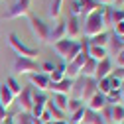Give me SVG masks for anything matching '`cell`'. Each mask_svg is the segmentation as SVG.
<instances>
[{
  "mask_svg": "<svg viewBox=\"0 0 124 124\" xmlns=\"http://www.w3.org/2000/svg\"><path fill=\"white\" fill-rule=\"evenodd\" d=\"M106 26H110V20H108V8L101 6L97 12H93L91 16L85 18V28H83V34L89 38H95L102 32H106Z\"/></svg>",
  "mask_w": 124,
  "mask_h": 124,
  "instance_id": "obj_1",
  "label": "cell"
},
{
  "mask_svg": "<svg viewBox=\"0 0 124 124\" xmlns=\"http://www.w3.org/2000/svg\"><path fill=\"white\" fill-rule=\"evenodd\" d=\"M53 51L59 55V59H61V63H65V65H69L71 61L79 55L81 51H83V45H81V41H71V39H61V41H57V43H53Z\"/></svg>",
  "mask_w": 124,
  "mask_h": 124,
  "instance_id": "obj_2",
  "label": "cell"
},
{
  "mask_svg": "<svg viewBox=\"0 0 124 124\" xmlns=\"http://www.w3.org/2000/svg\"><path fill=\"white\" fill-rule=\"evenodd\" d=\"M95 95H97V81L95 79H83L81 85H73V91H71V99H77L85 104Z\"/></svg>",
  "mask_w": 124,
  "mask_h": 124,
  "instance_id": "obj_3",
  "label": "cell"
},
{
  "mask_svg": "<svg viewBox=\"0 0 124 124\" xmlns=\"http://www.w3.org/2000/svg\"><path fill=\"white\" fill-rule=\"evenodd\" d=\"M81 45H83V51L77 55L71 63L65 67V79H71V81H75L77 77H81V69H83V65H85V61L89 59V53H87V47H89V43H87V39L85 41H81Z\"/></svg>",
  "mask_w": 124,
  "mask_h": 124,
  "instance_id": "obj_4",
  "label": "cell"
},
{
  "mask_svg": "<svg viewBox=\"0 0 124 124\" xmlns=\"http://www.w3.org/2000/svg\"><path fill=\"white\" fill-rule=\"evenodd\" d=\"M8 43H10V47L14 49V53L18 57H28V59H36L38 57V47H30V45L22 43V39L16 34L8 36Z\"/></svg>",
  "mask_w": 124,
  "mask_h": 124,
  "instance_id": "obj_5",
  "label": "cell"
},
{
  "mask_svg": "<svg viewBox=\"0 0 124 124\" xmlns=\"http://www.w3.org/2000/svg\"><path fill=\"white\" fill-rule=\"evenodd\" d=\"M30 30H32V36L38 43H43V41H47L49 38V28L47 24H45L41 18L38 16H30Z\"/></svg>",
  "mask_w": 124,
  "mask_h": 124,
  "instance_id": "obj_6",
  "label": "cell"
},
{
  "mask_svg": "<svg viewBox=\"0 0 124 124\" xmlns=\"http://www.w3.org/2000/svg\"><path fill=\"white\" fill-rule=\"evenodd\" d=\"M30 6L32 0H16L4 14V20H16V18H26L30 16Z\"/></svg>",
  "mask_w": 124,
  "mask_h": 124,
  "instance_id": "obj_7",
  "label": "cell"
},
{
  "mask_svg": "<svg viewBox=\"0 0 124 124\" xmlns=\"http://www.w3.org/2000/svg\"><path fill=\"white\" fill-rule=\"evenodd\" d=\"M14 73L16 75H34V73H39V65L36 63V59L16 57L14 59Z\"/></svg>",
  "mask_w": 124,
  "mask_h": 124,
  "instance_id": "obj_8",
  "label": "cell"
},
{
  "mask_svg": "<svg viewBox=\"0 0 124 124\" xmlns=\"http://www.w3.org/2000/svg\"><path fill=\"white\" fill-rule=\"evenodd\" d=\"M34 87H26L22 89V93L14 99L18 102V108H20V112H30L32 110V104H34Z\"/></svg>",
  "mask_w": 124,
  "mask_h": 124,
  "instance_id": "obj_9",
  "label": "cell"
},
{
  "mask_svg": "<svg viewBox=\"0 0 124 124\" xmlns=\"http://www.w3.org/2000/svg\"><path fill=\"white\" fill-rule=\"evenodd\" d=\"M47 97L43 95V93H34V104H32V110H30V114H32V118L34 120H39V116L43 114V110H45V104H47Z\"/></svg>",
  "mask_w": 124,
  "mask_h": 124,
  "instance_id": "obj_10",
  "label": "cell"
},
{
  "mask_svg": "<svg viewBox=\"0 0 124 124\" xmlns=\"http://www.w3.org/2000/svg\"><path fill=\"white\" fill-rule=\"evenodd\" d=\"M30 87L38 89V93L49 91V75H43V73H34V75H30Z\"/></svg>",
  "mask_w": 124,
  "mask_h": 124,
  "instance_id": "obj_11",
  "label": "cell"
},
{
  "mask_svg": "<svg viewBox=\"0 0 124 124\" xmlns=\"http://www.w3.org/2000/svg\"><path fill=\"white\" fill-rule=\"evenodd\" d=\"M73 85L75 81L71 79H63V81H59V83H49V91L53 93V95H71V91H73Z\"/></svg>",
  "mask_w": 124,
  "mask_h": 124,
  "instance_id": "obj_12",
  "label": "cell"
},
{
  "mask_svg": "<svg viewBox=\"0 0 124 124\" xmlns=\"http://www.w3.org/2000/svg\"><path fill=\"white\" fill-rule=\"evenodd\" d=\"M65 28H67V39H71V41H77V38H81V34H83L79 18H69L65 22Z\"/></svg>",
  "mask_w": 124,
  "mask_h": 124,
  "instance_id": "obj_13",
  "label": "cell"
},
{
  "mask_svg": "<svg viewBox=\"0 0 124 124\" xmlns=\"http://www.w3.org/2000/svg\"><path fill=\"white\" fill-rule=\"evenodd\" d=\"M112 69H114V65H112V61H110V57H108V59H104V61H101V63L97 65V73H95V81H101V79H106V77H110Z\"/></svg>",
  "mask_w": 124,
  "mask_h": 124,
  "instance_id": "obj_14",
  "label": "cell"
},
{
  "mask_svg": "<svg viewBox=\"0 0 124 124\" xmlns=\"http://www.w3.org/2000/svg\"><path fill=\"white\" fill-rule=\"evenodd\" d=\"M51 43H57L61 39H67V28H65V22H59L53 30H49V38H47Z\"/></svg>",
  "mask_w": 124,
  "mask_h": 124,
  "instance_id": "obj_15",
  "label": "cell"
},
{
  "mask_svg": "<svg viewBox=\"0 0 124 124\" xmlns=\"http://www.w3.org/2000/svg\"><path fill=\"white\" fill-rule=\"evenodd\" d=\"M106 104H108V102H106V97L101 95V93H97V95L87 102V108H89V110H93V112H101Z\"/></svg>",
  "mask_w": 124,
  "mask_h": 124,
  "instance_id": "obj_16",
  "label": "cell"
},
{
  "mask_svg": "<svg viewBox=\"0 0 124 124\" xmlns=\"http://www.w3.org/2000/svg\"><path fill=\"white\" fill-rule=\"evenodd\" d=\"M87 53L91 59H95L97 63H101V61L108 59V49L106 47H97V45H89L87 47Z\"/></svg>",
  "mask_w": 124,
  "mask_h": 124,
  "instance_id": "obj_17",
  "label": "cell"
},
{
  "mask_svg": "<svg viewBox=\"0 0 124 124\" xmlns=\"http://www.w3.org/2000/svg\"><path fill=\"white\" fill-rule=\"evenodd\" d=\"M97 61L95 59H87L85 61V65H83V69H81V77L83 79H95V73H97Z\"/></svg>",
  "mask_w": 124,
  "mask_h": 124,
  "instance_id": "obj_18",
  "label": "cell"
},
{
  "mask_svg": "<svg viewBox=\"0 0 124 124\" xmlns=\"http://www.w3.org/2000/svg\"><path fill=\"white\" fill-rule=\"evenodd\" d=\"M63 4H65V0H51L49 10H47V14H49L51 20H59L61 12H63Z\"/></svg>",
  "mask_w": 124,
  "mask_h": 124,
  "instance_id": "obj_19",
  "label": "cell"
},
{
  "mask_svg": "<svg viewBox=\"0 0 124 124\" xmlns=\"http://www.w3.org/2000/svg\"><path fill=\"white\" fill-rule=\"evenodd\" d=\"M108 39H110V36H108L106 32H102V34H99V36H95V38H89L87 43H89V45H97V47H106V49H108Z\"/></svg>",
  "mask_w": 124,
  "mask_h": 124,
  "instance_id": "obj_20",
  "label": "cell"
},
{
  "mask_svg": "<svg viewBox=\"0 0 124 124\" xmlns=\"http://www.w3.org/2000/svg\"><path fill=\"white\" fill-rule=\"evenodd\" d=\"M14 102V95L8 91V87L6 85H0V104H2L6 110H8V106Z\"/></svg>",
  "mask_w": 124,
  "mask_h": 124,
  "instance_id": "obj_21",
  "label": "cell"
},
{
  "mask_svg": "<svg viewBox=\"0 0 124 124\" xmlns=\"http://www.w3.org/2000/svg\"><path fill=\"white\" fill-rule=\"evenodd\" d=\"M110 116H112V124H122V120H124V104H110Z\"/></svg>",
  "mask_w": 124,
  "mask_h": 124,
  "instance_id": "obj_22",
  "label": "cell"
},
{
  "mask_svg": "<svg viewBox=\"0 0 124 124\" xmlns=\"http://www.w3.org/2000/svg\"><path fill=\"white\" fill-rule=\"evenodd\" d=\"M45 110L49 112V116H51V120H65L67 118V114L65 112H61L59 108L51 102V101H47V104H45Z\"/></svg>",
  "mask_w": 124,
  "mask_h": 124,
  "instance_id": "obj_23",
  "label": "cell"
},
{
  "mask_svg": "<svg viewBox=\"0 0 124 124\" xmlns=\"http://www.w3.org/2000/svg\"><path fill=\"white\" fill-rule=\"evenodd\" d=\"M65 63H59V65H55V71L49 75V83H59V81H63L65 79Z\"/></svg>",
  "mask_w": 124,
  "mask_h": 124,
  "instance_id": "obj_24",
  "label": "cell"
},
{
  "mask_svg": "<svg viewBox=\"0 0 124 124\" xmlns=\"http://www.w3.org/2000/svg\"><path fill=\"white\" fill-rule=\"evenodd\" d=\"M81 124H104V122H102V118H101L99 112H93V110H89V108H87Z\"/></svg>",
  "mask_w": 124,
  "mask_h": 124,
  "instance_id": "obj_25",
  "label": "cell"
},
{
  "mask_svg": "<svg viewBox=\"0 0 124 124\" xmlns=\"http://www.w3.org/2000/svg\"><path fill=\"white\" fill-rule=\"evenodd\" d=\"M6 87H8V91L14 95V99H16L20 93H22V85L16 81V77H6V83H4Z\"/></svg>",
  "mask_w": 124,
  "mask_h": 124,
  "instance_id": "obj_26",
  "label": "cell"
},
{
  "mask_svg": "<svg viewBox=\"0 0 124 124\" xmlns=\"http://www.w3.org/2000/svg\"><path fill=\"white\" fill-rule=\"evenodd\" d=\"M108 20H110V26L124 22V10H116V8H108Z\"/></svg>",
  "mask_w": 124,
  "mask_h": 124,
  "instance_id": "obj_27",
  "label": "cell"
},
{
  "mask_svg": "<svg viewBox=\"0 0 124 124\" xmlns=\"http://www.w3.org/2000/svg\"><path fill=\"white\" fill-rule=\"evenodd\" d=\"M51 102H53V104L59 108L61 112H65V110H67V102H69V97H67V95H53Z\"/></svg>",
  "mask_w": 124,
  "mask_h": 124,
  "instance_id": "obj_28",
  "label": "cell"
},
{
  "mask_svg": "<svg viewBox=\"0 0 124 124\" xmlns=\"http://www.w3.org/2000/svg\"><path fill=\"white\" fill-rule=\"evenodd\" d=\"M112 89H110V79H101V81H97V93H101V95H108V93H110Z\"/></svg>",
  "mask_w": 124,
  "mask_h": 124,
  "instance_id": "obj_29",
  "label": "cell"
},
{
  "mask_svg": "<svg viewBox=\"0 0 124 124\" xmlns=\"http://www.w3.org/2000/svg\"><path fill=\"white\" fill-rule=\"evenodd\" d=\"M14 124H36V120L32 118L30 112H20L14 116Z\"/></svg>",
  "mask_w": 124,
  "mask_h": 124,
  "instance_id": "obj_30",
  "label": "cell"
},
{
  "mask_svg": "<svg viewBox=\"0 0 124 124\" xmlns=\"http://www.w3.org/2000/svg\"><path fill=\"white\" fill-rule=\"evenodd\" d=\"M83 106V102L81 101H77V99H71L69 97V102H67V110H65V114H73V112H77V110H79V108Z\"/></svg>",
  "mask_w": 124,
  "mask_h": 124,
  "instance_id": "obj_31",
  "label": "cell"
},
{
  "mask_svg": "<svg viewBox=\"0 0 124 124\" xmlns=\"http://www.w3.org/2000/svg\"><path fill=\"white\" fill-rule=\"evenodd\" d=\"M85 110H87V108L81 106L77 112H73V114L69 116V124H81V122H83V116H85Z\"/></svg>",
  "mask_w": 124,
  "mask_h": 124,
  "instance_id": "obj_32",
  "label": "cell"
},
{
  "mask_svg": "<svg viewBox=\"0 0 124 124\" xmlns=\"http://www.w3.org/2000/svg\"><path fill=\"white\" fill-rule=\"evenodd\" d=\"M106 102H108V104H122L120 91H110V93L106 95Z\"/></svg>",
  "mask_w": 124,
  "mask_h": 124,
  "instance_id": "obj_33",
  "label": "cell"
},
{
  "mask_svg": "<svg viewBox=\"0 0 124 124\" xmlns=\"http://www.w3.org/2000/svg\"><path fill=\"white\" fill-rule=\"evenodd\" d=\"M108 45H110V49L114 51V53H118V51H122L124 49V43L120 41V38H116V36H112L110 39H108Z\"/></svg>",
  "mask_w": 124,
  "mask_h": 124,
  "instance_id": "obj_34",
  "label": "cell"
},
{
  "mask_svg": "<svg viewBox=\"0 0 124 124\" xmlns=\"http://www.w3.org/2000/svg\"><path fill=\"white\" fill-rule=\"evenodd\" d=\"M69 12H71V18H79V16H83V8H81V4L77 2V0H73V2L69 4Z\"/></svg>",
  "mask_w": 124,
  "mask_h": 124,
  "instance_id": "obj_35",
  "label": "cell"
},
{
  "mask_svg": "<svg viewBox=\"0 0 124 124\" xmlns=\"http://www.w3.org/2000/svg\"><path fill=\"white\" fill-rule=\"evenodd\" d=\"M55 71V65L51 63V61H45V63L39 67V73H43V75H51Z\"/></svg>",
  "mask_w": 124,
  "mask_h": 124,
  "instance_id": "obj_36",
  "label": "cell"
},
{
  "mask_svg": "<svg viewBox=\"0 0 124 124\" xmlns=\"http://www.w3.org/2000/svg\"><path fill=\"white\" fill-rule=\"evenodd\" d=\"M110 77H114L116 81H120V83H124V67H116V69H112V73H110Z\"/></svg>",
  "mask_w": 124,
  "mask_h": 124,
  "instance_id": "obj_37",
  "label": "cell"
},
{
  "mask_svg": "<svg viewBox=\"0 0 124 124\" xmlns=\"http://www.w3.org/2000/svg\"><path fill=\"white\" fill-rule=\"evenodd\" d=\"M112 30H114V36H116V38H122V36H124V22L114 24V26H112Z\"/></svg>",
  "mask_w": 124,
  "mask_h": 124,
  "instance_id": "obj_38",
  "label": "cell"
},
{
  "mask_svg": "<svg viewBox=\"0 0 124 124\" xmlns=\"http://www.w3.org/2000/svg\"><path fill=\"white\" fill-rule=\"evenodd\" d=\"M116 67H124V49L116 53Z\"/></svg>",
  "mask_w": 124,
  "mask_h": 124,
  "instance_id": "obj_39",
  "label": "cell"
},
{
  "mask_svg": "<svg viewBox=\"0 0 124 124\" xmlns=\"http://www.w3.org/2000/svg\"><path fill=\"white\" fill-rule=\"evenodd\" d=\"M97 4H101V6H104V8H110L112 6V0H95Z\"/></svg>",
  "mask_w": 124,
  "mask_h": 124,
  "instance_id": "obj_40",
  "label": "cell"
},
{
  "mask_svg": "<svg viewBox=\"0 0 124 124\" xmlns=\"http://www.w3.org/2000/svg\"><path fill=\"white\" fill-rule=\"evenodd\" d=\"M6 116H8V112H6V108L0 104V124H2L4 120H6Z\"/></svg>",
  "mask_w": 124,
  "mask_h": 124,
  "instance_id": "obj_41",
  "label": "cell"
},
{
  "mask_svg": "<svg viewBox=\"0 0 124 124\" xmlns=\"http://www.w3.org/2000/svg\"><path fill=\"white\" fill-rule=\"evenodd\" d=\"M112 6H114L116 10H122V6H124V0H112Z\"/></svg>",
  "mask_w": 124,
  "mask_h": 124,
  "instance_id": "obj_42",
  "label": "cell"
},
{
  "mask_svg": "<svg viewBox=\"0 0 124 124\" xmlns=\"http://www.w3.org/2000/svg\"><path fill=\"white\" fill-rule=\"evenodd\" d=\"M2 124H14V116H10V114H8V116H6V120H4Z\"/></svg>",
  "mask_w": 124,
  "mask_h": 124,
  "instance_id": "obj_43",
  "label": "cell"
},
{
  "mask_svg": "<svg viewBox=\"0 0 124 124\" xmlns=\"http://www.w3.org/2000/svg\"><path fill=\"white\" fill-rule=\"evenodd\" d=\"M53 124H69L67 120H53Z\"/></svg>",
  "mask_w": 124,
  "mask_h": 124,
  "instance_id": "obj_44",
  "label": "cell"
},
{
  "mask_svg": "<svg viewBox=\"0 0 124 124\" xmlns=\"http://www.w3.org/2000/svg\"><path fill=\"white\" fill-rule=\"evenodd\" d=\"M120 97H122V102H124V83H122V87H120Z\"/></svg>",
  "mask_w": 124,
  "mask_h": 124,
  "instance_id": "obj_45",
  "label": "cell"
},
{
  "mask_svg": "<svg viewBox=\"0 0 124 124\" xmlns=\"http://www.w3.org/2000/svg\"><path fill=\"white\" fill-rule=\"evenodd\" d=\"M120 41H122V43H124V36H122V38H120Z\"/></svg>",
  "mask_w": 124,
  "mask_h": 124,
  "instance_id": "obj_46",
  "label": "cell"
},
{
  "mask_svg": "<svg viewBox=\"0 0 124 124\" xmlns=\"http://www.w3.org/2000/svg\"><path fill=\"white\" fill-rule=\"evenodd\" d=\"M45 124H53V120H51V122H45Z\"/></svg>",
  "mask_w": 124,
  "mask_h": 124,
  "instance_id": "obj_47",
  "label": "cell"
},
{
  "mask_svg": "<svg viewBox=\"0 0 124 124\" xmlns=\"http://www.w3.org/2000/svg\"><path fill=\"white\" fill-rule=\"evenodd\" d=\"M36 124H41V122H39V120H36Z\"/></svg>",
  "mask_w": 124,
  "mask_h": 124,
  "instance_id": "obj_48",
  "label": "cell"
},
{
  "mask_svg": "<svg viewBox=\"0 0 124 124\" xmlns=\"http://www.w3.org/2000/svg\"><path fill=\"white\" fill-rule=\"evenodd\" d=\"M122 10H124V6H122Z\"/></svg>",
  "mask_w": 124,
  "mask_h": 124,
  "instance_id": "obj_49",
  "label": "cell"
},
{
  "mask_svg": "<svg viewBox=\"0 0 124 124\" xmlns=\"http://www.w3.org/2000/svg\"><path fill=\"white\" fill-rule=\"evenodd\" d=\"M122 124H124V120H122Z\"/></svg>",
  "mask_w": 124,
  "mask_h": 124,
  "instance_id": "obj_50",
  "label": "cell"
}]
</instances>
